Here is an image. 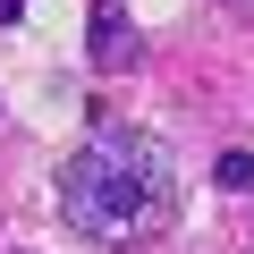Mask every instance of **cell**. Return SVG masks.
<instances>
[{
    "label": "cell",
    "instance_id": "6da1fadb",
    "mask_svg": "<svg viewBox=\"0 0 254 254\" xmlns=\"http://www.w3.org/2000/svg\"><path fill=\"white\" fill-rule=\"evenodd\" d=\"M60 195V220L93 246H144L178 220V161L161 136L144 127H119V119H93L85 144L60 161L51 178Z\"/></svg>",
    "mask_w": 254,
    "mask_h": 254
},
{
    "label": "cell",
    "instance_id": "3957f363",
    "mask_svg": "<svg viewBox=\"0 0 254 254\" xmlns=\"http://www.w3.org/2000/svg\"><path fill=\"white\" fill-rule=\"evenodd\" d=\"M212 187L220 195H254V153H220L212 161Z\"/></svg>",
    "mask_w": 254,
    "mask_h": 254
},
{
    "label": "cell",
    "instance_id": "7a4b0ae2",
    "mask_svg": "<svg viewBox=\"0 0 254 254\" xmlns=\"http://www.w3.org/2000/svg\"><path fill=\"white\" fill-rule=\"evenodd\" d=\"M85 60H93L102 76H119V68H136V60H144V34L127 26L110 0H102V9H93V26H85Z\"/></svg>",
    "mask_w": 254,
    "mask_h": 254
},
{
    "label": "cell",
    "instance_id": "277c9868",
    "mask_svg": "<svg viewBox=\"0 0 254 254\" xmlns=\"http://www.w3.org/2000/svg\"><path fill=\"white\" fill-rule=\"evenodd\" d=\"M17 17H26V0H0V26H17Z\"/></svg>",
    "mask_w": 254,
    "mask_h": 254
}]
</instances>
